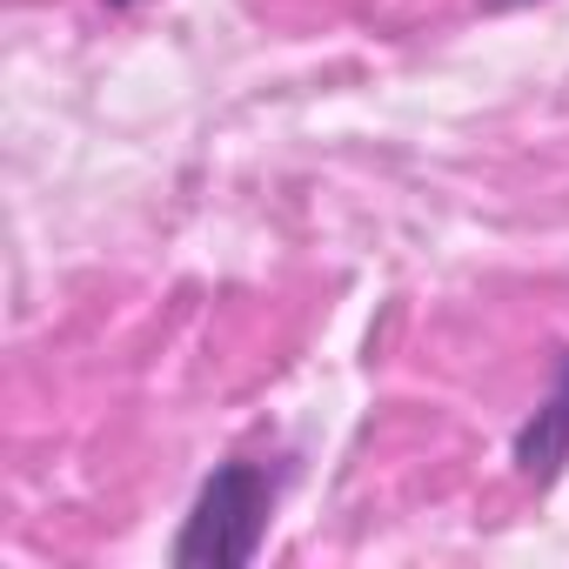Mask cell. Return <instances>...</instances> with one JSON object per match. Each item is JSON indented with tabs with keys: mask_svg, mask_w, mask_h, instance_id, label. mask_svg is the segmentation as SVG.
<instances>
[{
	"mask_svg": "<svg viewBox=\"0 0 569 569\" xmlns=\"http://www.w3.org/2000/svg\"><path fill=\"white\" fill-rule=\"evenodd\" d=\"M274 496H281V469L248 462V456L221 462V469L201 482V496H194V509H188V522H181L168 562H174V569H248V562L261 556Z\"/></svg>",
	"mask_w": 569,
	"mask_h": 569,
	"instance_id": "6da1fadb",
	"label": "cell"
},
{
	"mask_svg": "<svg viewBox=\"0 0 569 569\" xmlns=\"http://www.w3.org/2000/svg\"><path fill=\"white\" fill-rule=\"evenodd\" d=\"M509 462L529 489H556L562 469H569V349H556V369H549V389L542 402L529 409V422L516 429L509 442Z\"/></svg>",
	"mask_w": 569,
	"mask_h": 569,
	"instance_id": "7a4b0ae2",
	"label": "cell"
},
{
	"mask_svg": "<svg viewBox=\"0 0 569 569\" xmlns=\"http://www.w3.org/2000/svg\"><path fill=\"white\" fill-rule=\"evenodd\" d=\"M482 8H489V14H502V8H522V0H482Z\"/></svg>",
	"mask_w": 569,
	"mask_h": 569,
	"instance_id": "3957f363",
	"label": "cell"
},
{
	"mask_svg": "<svg viewBox=\"0 0 569 569\" xmlns=\"http://www.w3.org/2000/svg\"><path fill=\"white\" fill-rule=\"evenodd\" d=\"M108 8H114V14H128V8H134V0H108Z\"/></svg>",
	"mask_w": 569,
	"mask_h": 569,
	"instance_id": "277c9868",
	"label": "cell"
}]
</instances>
